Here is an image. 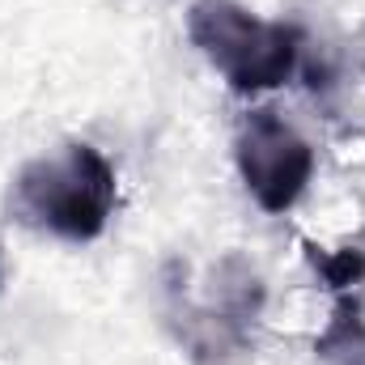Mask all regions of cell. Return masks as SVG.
<instances>
[{"label":"cell","instance_id":"6da1fadb","mask_svg":"<svg viewBox=\"0 0 365 365\" xmlns=\"http://www.w3.org/2000/svg\"><path fill=\"white\" fill-rule=\"evenodd\" d=\"M115 208V170L93 145H64V153L34 158L17 170L9 212L51 238L93 242Z\"/></svg>","mask_w":365,"mask_h":365},{"label":"cell","instance_id":"7a4b0ae2","mask_svg":"<svg viewBox=\"0 0 365 365\" xmlns=\"http://www.w3.org/2000/svg\"><path fill=\"white\" fill-rule=\"evenodd\" d=\"M195 51L238 93H264L297 73L302 34L284 21H264L234 0H195L187 9Z\"/></svg>","mask_w":365,"mask_h":365},{"label":"cell","instance_id":"3957f363","mask_svg":"<svg viewBox=\"0 0 365 365\" xmlns=\"http://www.w3.org/2000/svg\"><path fill=\"white\" fill-rule=\"evenodd\" d=\"M234 162L251 200L264 212H289L314 175V149L272 106H259L242 119L234 140Z\"/></svg>","mask_w":365,"mask_h":365},{"label":"cell","instance_id":"277c9868","mask_svg":"<svg viewBox=\"0 0 365 365\" xmlns=\"http://www.w3.org/2000/svg\"><path fill=\"white\" fill-rule=\"evenodd\" d=\"M314 353L323 365H365V310L353 293H340Z\"/></svg>","mask_w":365,"mask_h":365},{"label":"cell","instance_id":"5b68a950","mask_svg":"<svg viewBox=\"0 0 365 365\" xmlns=\"http://www.w3.org/2000/svg\"><path fill=\"white\" fill-rule=\"evenodd\" d=\"M310 264L319 268V276L336 289V293H349V284H357L365 276V251L349 247L340 255H319V247H310Z\"/></svg>","mask_w":365,"mask_h":365},{"label":"cell","instance_id":"8992f818","mask_svg":"<svg viewBox=\"0 0 365 365\" xmlns=\"http://www.w3.org/2000/svg\"><path fill=\"white\" fill-rule=\"evenodd\" d=\"M0 284H4V264H0Z\"/></svg>","mask_w":365,"mask_h":365}]
</instances>
